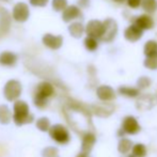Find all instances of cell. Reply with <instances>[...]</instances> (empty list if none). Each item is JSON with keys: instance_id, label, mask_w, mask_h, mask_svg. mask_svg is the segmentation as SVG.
Returning a JSON list of instances; mask_svg holds the SVG:
<instances>
[{"instance_id": "6da1fadb", "label": "cell", "mask_w": 157, "mask_h": 157, "mask_svg": "<svg viewBox=\"0 0 157 157\" xmlns=\"http://www.w3.org/2000/svg\"><path fill=\"white\" fill-rule=\"evenodd\" d=\"M13 108H14L13 120L16 125L21 126L24 124H30L33 122L34 118H33V114L29 112V106L26 101H16Z\"/></svg>"}, {"instance_id": "7a4b0ae2", "label": "cell", "mask_w": 157, "mask_h": 157, "mask_svg": "<svg viewBox=\"0 0 157 157\" xmlns=\"http://www.w3.org/2000/svg\"><path fill=\"white\" fill-rule=\"evenodd\" d=\"M55 92V89L52 83L47 81H43L36 87L34 93V104L36 107L44 109L47 106V99L48 97L52 96Z\"/></svg>"}, {"instance_id": "3957f363", "label": "cell", "mask_w": 157, "mask_h": 157, "mask_svg": "<svg viewBox=\"0 0 157 157\" xmlns=\"http://www.w3.org/2000/svg\"><path fill=\"white\" fill-rule=\"evenodd\" d=\"M104 23V33L101 37V41L110 43L116 39L118 34V24L114 19L112 18H106Z\"/></svg>"}, {"instance_id": "277c9868", "label": "cell", "mask_w": 157, "mask_h": 157, "mask_svg": "<svg viewBox=\"0 0 157 157\" xmlns=\"http://www.w3.org/2000/svg\"><path fill=\"white\" fill-rule=\"evenodd\" d=\"M3 94L8 101H13L17 99L21 94V85L17 80H10L6 83Z\"/></svg>"}, {"instance_id": "5b68a950", "label": "cell", "mask_w": 157, "mask_h": 157, "mask_svg": "<svg viewBox=\"0 0 157 157\" xmlns=\"http://www.w3.org/2000/svg\"><path fill=\"white\" fill-rule=\"evenodd\" d=\"M49 135L56 142L60 143V144H65L70 140V134H68L67 129L60 124L52 126L49 128Z\"/></svg>"}, {"instance_id": "8992f818", "label": "cell", "mask_w": 157, "mask_h": 157, "mask_svg": "<svg viewBox=\"0 0 157 157\" xmlns=\"http://www.w3.org/2000/svg\"><path fill=\"white\" fill-rule=\"evenodd\" d=\"M86 33L89 36H93L101 40L104 33V23L98 19H92L86 26Z\"/></svg>"}, {"instance_id": "52a82bcc", "label": "cell", "mask_w": 157, "mask_h": 157, "mask_svg": "<svg viewBox=\"0 0 157 157\" xmlns=\"http://www.w3.org/2000/svg\"><path fill=\"white\" fill-rule=\"evenodd\" d=\"M29 8L24 2L15 4V6L13 8V18L19 23H24L27 21L29 18Z\"/></svg>"}, {"instance_id": "ba28073f", "label": "cell", "mask_w": 157, "mask_h": 157, "mask_svg": "<svg viewBox=\"0 0 157 157\" xmlns=\"http://www.w3.org/2000/svg\"><path fill=\"white\" fill-rule=\"evenodd\" d=\"M82 18V13L81 10L77 6H68L62 13V19L65 23H71L76 19Z\"/></svg>"}, {"instance_id": "9c48e42d", "label": "cell", "mask_w": 157, "mask_h": 157, "mask_svg": "<svg viewBox=\"0 0 157 157\" xmlns=\"http://www.w3.org/2000/svg\"><path fill=\"white\" fill-rule=\"evenodd\" d=\"M143 36V30L141 28H139L138 26H136L135 24L129 25L124 31V37L125 40H127L128 42H138L139 40H141V37Z\"/></svg>"}, {"instance_id": "30bf717a", "label": "cell", "mask_w": 157, "mask_h": 157, "mask_svg": "<svg viewBox=\"0 0 157 157\" xmlns=\"http://www.w3.org/2000/svg\"><path fill=\"white\" fill-rule=\"evenodd\" d=\"M132 24H135L139 28H141L143 31L144 30H151L154 27V19L152 18V16L149 13H145V14L135 17V19L132 21Z\"/></svg>"}, {"instance_id": "8fae6325", "label": "cell", "mask_w": 157, "mask_h": 157, "mask_svg": "<svg viewBox=\"0 0 157 157\" xmlns=\"http://www.w3.org/2000/svg\"><path fill=\"white\" fill-rule=\"evenodd\" d=\"M43 44L46 47L50 48V49H59L63 44V37L61 35H54V34H45L43 36Z\"/></svg>"}, {"instance_id": "7c38bea8", "label": "cell", "mask_w": 157, "mask_h": 157, "mask_svg": "<svg viewBox=\"0 0 157 157\" xmlns=\"http://www.w3.org/2000/svg\"><path fill=\"white\" fill-rule=\"evenodd\" d=\"M96 94L98 96L99 99L101 101H111L116 97L114 91L112 88H110L109 86H101L97 88Z\"/></svg>"}, {"instance_id": "4fadbf2b", "label": "cell", "mask_w": 157, "mask_h": 157, "mask_svg": "<svg viewBox=\"0 0 157 157\" xmlns=\"http://www.w3.org/2000/svg\"><path fill=\"white\" fill-rule=\"evenodd\" d=\"M156 97L152 94H144L143 96H141L140 98L137 101V106H138V109H150L152 106L155 105L156 103Z\"/></svg>"}, {"instance_id": "5bb4252c", "label": "cell", "mask_w": 157, "mask_h": 157, "mask_svg": "<svg viewBox=\"0 0 157 157\" xmlns=\"http://www.w3.org/2000/svg\"><path fill=\"white\" fill-rule=\"evenodd\" d=\"M123 129H124V132H128V134L134 135L140 129V126L138 125L137 121L132 117H128L123 122Z\"/></svg>"}, {"instance_id": "9a60e30c", "label": "cell", "mask_w": 157, "mask_h": 157, "mask_svg": "<svg viewBox=\"0 0 157 157\" xmlns=\"http://www.w3.org/2000/svg\"><path fill=\"white\" fill-rule=\"evenodd\" d=\"M17 62V56L11 52H4L0 55V64L4 66H13Z\"/></svg>"}, {"instance_id": "2e32d148", "label": "cell", "mask_w": 157, "mask_h": 157, "mask_svg": "<svg viewBox=\"0 0 157 157\" xmlns=\"http://www.w3.org/2000/svg\"><path fill=\"white\" fill-rule=\"evenodd\" d=\"M68 32L71 33L73 37H76V39H79L83 35V33L86 32V27L79 21H75V23H72L68 27Z\"/></svg>"}, {"instance_id": "e0dca14e", "label": "cell", "mask_w": 157, "mask_h": 157, "mask_svg": "<svg viewBox=\"0 0 157 157\" xmlns=\"http://www.w3.org/2000/svg\"><path fill=\"white\" fill-rule=\"evenodd\" d=\"M143 52H144L145 57L157 56V41L149 40L147 42H145L144 47H143Z\"/></svg>"}, {"instance_id": "ac0fdd59", "label": "cell", "mask_w": 157, "mask_h": 157, "mask_svg": "<svg viewBox=\"0 0 157 157\" xmlns=\"http://www.w3.org/2000/svg\"><path fill=\"white\" fill-rule=\"evenodd\" d=\"M94 142H95L94 135L91 134V132H87V134L85 135V137H83L82 147H81L83 153H86V154L90 153V151H91V149H92V147H93Z\"/></svg>"}, {"instance_id": "d6986e66", "label": "cell", "mask_w": 157, "mask_h": 157, "mask_svg": "<svg viewBox=\"0 0 157 157\" xmlns=\"http://www.w3.org/2000/svg\"><path fill=\"white\" fill-rule=\"evenodd\" d=\"M11 118H12V113H11L8 106L0 105V123L1 124H8V123H10Z\"/></svg>"}, {"instance_id": "ffe728a7", "label": "cell", "mask_w": 157, "mask_h": 157, "mask_svg": "<svg viewBox=\"0 0 157 157\" xmlns=\"http://www.w3.org/2000/svg\"><path fill=\"white\" fill-rule=\"evenodd\" d=\"M141 8L147 13L152 14L157 11V0H142Z\"/></svg>"}, {"instance_id": "44dd1931", "label": "cell", "mask_w": 157, "mask_h": 157, "mask_svg": "<svg viewBox=\"0 0 157 157\" xmlns=\"http://www.w3.org/2000/svg\"><path fill=\"white\" fill-rule=\"evenodd\" d=\"M97 40L98 39H96V37L89 36V35H88L85 39V41H83L86 49H88L89 52H94V50H96L97 47H98V41H97Z\"/></svg>"}, {"instance_id": "7402d4cb", "label": "cell", "mask_w": 157, "mask_h": 157, "mask_svg": "<svg viewBox=\"0 0 157 157\" xmlns=\"http://www.w3.org/2000/svg\"><path fill=\"white\" fill-rule=\"evenodd\" d=\"M119 93L127 97H135L139 95V89L130 87H120L119 88Z\"/></svg>"}, {"instance_id": "603a6c76", "label": "cell", "mask_w": 157, "mask_h": 157, "mask_svg": "<svg viewBox=\"0 0 157 157\" xmlns=\"http://www.w3.org/2000/svg\"><path fill=\"white\" fill-rule=\"evenodd\" d=\"M36 127L42 132H47L50 128V122L47 118H41L36 121Z\"/></svg>"}, {"instance_id": "cb8c5ba5", "label": "cell", "mask_w": 157, "mask_h": 157, "mask_svg": "<svg viewBox=\"0 0 157 157\" xmlns=\"http://www.w3.org/2000/svg\"><path fill=\"white\" fill-rule=\"evenodd\" d=\"M67 6V0H52V9L57 12H60L66 9Z\"/></svg>"}, {"instance_id": "d4e9b609", "label": "cell", "mask_w": 157, "mask_h": 157, "mask_svg": "<svg viewBox=\"0 0 157 157\" xmlns=\"http://www.w3.org/2000/svg\"><path fill=\"white\" fill-rule=\"evenodd\" d=\"M144 66L149 70H156L157 68V56L155 57H147L144 60Z\"/></svg>"}, {"instance_id": "484cf974", "label": "cell", "mask_w": 157, "mask_h": 157, "mask_svg": "<svg viewBox=\"0 0 157 157\" xmlns=\"http://www.w3.org/2000/svg\"><path fill=\"white\" fill-rule=\"evenodd\" d=\"M42 155H43V157H59V153H58V150H57L56 147H46V149L43 150Z\"/></svg>"}, {"instance_id": "4316f807", "label": "cell", "mask_w": 157, "mask_h": 157, "mask_svg": "<svg viewBox=\"0 0 157 157\" xmlns=\"http://www.w3.org/2000/svg\"><path fill=\"white\" fill-rule=\"evenodd\" d=\"M151 79L149 78V77H140V78L138 79V81H137V85H138V88L139 89H147V88H149L150 86H151Z\"/></svg>"}, {"instance_id": "83f0119b", "label": "cell", "mask_w": 157, "mask_h": 157, "mask_svg": "<svg viewBox=\"0 0 157 157\" xmlns=\"http://www.w3.org/2000/svg\"><path fill=\"white\" fill-rule=\"evenodd\" d=\"M132 147V142L129 140H121L120 141V144H119V150H120L121 153H127L128 151L130 150Z\"/></svg>"}, {"instance_id": "f1b7e54d", "label": "cell", "mask_w": 157, "mask_h": 157, "mask_svg": "<svg viewBox=\"0 0 157 157\" xmlns=\"http://www.w3.org/2000/svg\"><path fill=\"white\" fill-rule=\"evenodd\" d=\"M134 155H136V156H138V157H142V156H144L145 155V147H143L142 144H137V145H135L134 147Z\"/></svg>"}, {"instance_id": "f546056e", "label": "cell", "mask_w": 157, "mask_h": 157, "mask_svg": "<svg viewBox=\"0 0 157 157\" xmlns=\"http://www.w3.org/2000/svg\"><path fill=\"white\" fill-rule=\"evenodd\" d=\"M126 3L130 9H138L139 6H141L142 0H126Z\"/></svg>"}, {"instance_id": "4dcf8cb0", "label": "cell", "mask_w": 157, "mask_h": 157, "mask_svg": "<svg viewBox=\"0 0 157 157\" xmlns=\"http://www.w3.org/2000/svg\"><path fill=\"white\" fill-rule=\"evenodd\" d=\"M49 0H30V3L34 6H45Z\"/></svg>"}, {"instance_id": "1f68e13d", "label": "cell", "mask_w": 157, "mask_h": 157, "mask_svg": "<svg viewBox=\"0 0 157 157\" xmlns=\"http://www.w3.org/2000/svg\"><path fill=\"white\" fill-rule=\"evenodd\" d=\"M78 4L80 8H88L90 6V0H78Z\"/></svg>"}, {"instance_id": "d6a6232c", "label": "cell", "mask_w": 157, "mask_h": 157, "mask_svg": "<svg viewBox=\"0 0 157 157\" xmlns=\"http://www.w3.org/2000/svg\"><path fill=\"white\" fill-rule=\"evenodd\" d=\"M114 3H118V4H123L126 2V0H112Z\"/></svg>"}, {"instance_id": "836d02e7", "label": "cell", "mask_w": 157, "mask_h": 157, "mask_svg": "<svg viewBox=\"0 0 157 157\" xmlns=\"http://www.w3.org/2000/svg\"><path fill=\"white\" fill-rule=\"evenodd\" d=\"M77 157H87V154L83 153V152H82V153H80V154H79V155L77 156Z\"/></svg>"}, {"instance_id": "e575fe53", "label": "cell", "mask_w": 157, "mask_h": 157, "mask_svg": "<svg viewBox=\"0 0 157 157\" xmlns=\"http://www.w3.org/2000/svg\"><path fill=\"white\" fill-rule=\"evenodd\" d=\"M129 157H138V156H136V155H135V156H129Z\"/></svg>"}]
</instances>
